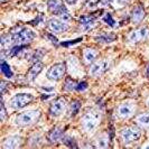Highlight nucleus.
Wrapping results in <instances>:
<instances>
[{"mask_svg":"<svg viewBox=\"0 0 149 149\" xmlns=\"http://www.w3.org/2000/svg\"><path fill=\"white\" fill-rule=\"evenodd\" d=\"M10 34L13 35L14 43H16L17 45H27V43L31 42L35 37V34L31 30L22 26L14 27L10 30Z\"/></svg>","mask_w":149,"mask_h":149,"instance_id":"nucleus-1","label":"nucleus"},{"mask_svg":"<svg viewBox=\"0 0 149 149\" xmlns=\"http://www.w3.org/2000/svg\"><path fill=\"white\" fill-rule=\"evenodd\" d=\"M40 117V112L38 110H28L19 113L16 117L15 123L17 126H30L36 123Z\"/></svg>","mask_w":149,"mask_h":149,"instance_id":"nucleus-2","label":"nucleus"},{"mask_svg":"<svg viewBox=\"0 0 149 149\" xmlns=\"http://www.w3.org/2000/svg\"><path fill=\"white\" fill-rule=\"evenodd\" d=\"M100 121V114L97 112L90 110L89 112H86L82 118V126L84 128V130L86 131H92L94 128L97 126Z\"/></svg>","mask_w":149,"mask_h":149,"instance_id":"nucleus-3","label":"nucleus"},{"mask_svg":"<svg viewBox=\"0 0 149 149\" xmlns=\"http://www.w3.org/2000/svg\"><path fill=\"white\" fill-rule=\"evenodd\" d=\"M140 136H141V130L136 126L125 128L120 131V137H121L122 141L126 143H130V142L138 140L140 138Z\"/></svg>","mask_w":149,"mask_h":149,"instance_id":"nucleus-4","label":"nucleus"},{"mask_svg":"<svg viewBox=\"0 0 149 149\" xmlns=\"http://www.w3.org/2000/svg\"><path fill=\"white\" fill-rule=\"evenodd\" d=\"M34 100V97L29 93H18L10 100V105L14 109H22Z\"/></svg>","mask_w":149,"mask_h":149,"instance_id":"nucleus-5","label":"nucleus"},{"mask_svg":"<svg viewBox=\"0 0 149 149\" xmlns=\"http://www.w3.org/2000/svg\"><path fill=\"white\" fill-rule=\"evenodd\" d=\"M66 72V65L65 63H57L54 64L53 66H51V68L47 72V77L52 81H58L61 80Z\"/></svg>","mask_w":149,"mask_h":149,"instance_id":"nucleus-6","label":"nucleus"},{"mask_svg":"<svg viewBox=\"0 0 149 149\" xmlns=\"http://www.w3.org/2000/svg\"><path fill=\"white\" fill-rule=\"evenodd\" d=\"M47 7L49 9V11L57 16H63L64 14L68 13L66 7L63 5L62 0H48L47 1Z\"/></svg>","mask_w":149,"mask_h":149,"instance_id":"nucleus-7","label":"nucleus"},{"mask_svg":"<svg viewBox=\"0 0 149 149\" xmlns=\"http://www.w3.org/2000/svg\"><path fill=\"white\" fill-rule=\"evenodd\" d=\"M109 66H110L109 61H100V62H97V63L92 65L91 70H90V74L92 75V76H100V75H102L103 73L107 72V70L109 68Z\"/></svg>","mask_w":149,"mask_h":149,"instance_id":"nucleus-8","label":"nucleus"},{"mask_svg":"<svg viewBox=\"0 0 149 149\" xmlns=\"http://www.w3.org/2000/svg\"><path fill=\"white\" fill-rule=\"evenodd\" d=\"M47 25H48V28L52 31H54V33H62V31H65L68 28L67 25L64 22V20H61V19H57V18L49 19Z\"/></svg>","mask_w":149,"mask_h":149,"instance_id":"nucleus-9","label":"nucleus"},{"mask_svg":"<svg viewBox=\"0 0 149 149\" xmlns=\"http://www.w3.org/2000/svg\"><path fill=\"white\" fill-rule=\"evenodd\" d=\"M64 109H65V101L60 97L52 103L51 108H49V114L52 117H58L63 113Z\"/></svg>","mask_w":149,"mask_h":149,"instance_id":"nucleus-10","label":"nucleus"},{"mask_svg":"<svg viewBox=\"0 0 149 149\" xmlns=\"http://www.w3.org/2000/svg\"><path fill=\"white\" fill-rule=\"evenodd\" d=\"M147 33H148L147 28H138V29H136L130 33V35H129V40L132 42V43L140 42L141 39H143V38L147 36Z\"/></svg>","mask_w":149,"mask_h":149,"instance_id":"nucleus-11","label":"nucleus"},{"mask_svg":"<svg viewBox=\"0 0 149 149\" xmlns=\"http://www.w3.org/2000/svg\"><path fill=\"white\" fill-rule=\"evenodd\" d=\"M43 68H44V64L40 63V62H36V63L29 68V71H28V73H27V80H28V81H34V79L42 72Z\"/></svg>","mask_w":149,"mask_h":149,"instance_id":"nucleus-12","label":"nucleus"},{"mask_svg":"<svg viewBox=\"0 0 149 149\" xmlns=\"http://www.w3.org/2000/svg\"><path fill=\"white\" fill-rule=\"evenodd\" d=\"M63 139V130L60 127L53 128L47 134V140L49 142H57Z\"/></svg>","mask_w":149,"mask_h":149,"instance_id":"nucleus-13","label":"nucleus"},{"mask_svg":"<svg viewBox=\"0 0 149 149\" xmlns=\"http://www.w3.org/2000/svg\"><path fill=\"white\" fill-rule=\"evenodd\" d=\"M145 18V10L141 5H138L132 9V13H131V19L134 22H140Z\"/></svg>","mask_w":149,"mask_h":149,"instance_id":"nucleus-14","label":"nucleus"},{"mask_svg":"<svg viewBox=\"0 0 149 149\" xmlns=\"http://www.w3.org/2000/svg\"><path fill=\"white\" fill-rule=\"evenodd\" d=\"M134 112V107L130 103H122L118 108V113L121 118H129L132 116Z\"/></svg>","mask_w":149,"mask_h":149,"instance_id":"nucleus-15","label":"nucleus"},{"mask_svg":"<svg viewBox=\"0 0 149 149\" xmlns=\"http://www.w3.org/2000/svg\"><path fill=\"white\" fill-rule=\"evenodd\" d=\"M97 57V52L94 48H85L83 51V58H84L86 64L93 63Z\"/></svg>","mask_w":149,"mask_h":149,"instance_id":"nucleus-16","label":"nucleus"},{"mask_svg":"<svg viewBox=\"0 0 149 149\" xmlns=\"http://www.w3.org/2000/svg\"><path fill=\"white\" fill-rule=\"evenodd\" d=\"M116 39H117V36L111 34V33H101L99 36L95 37V40L99 43H102V44H109Z\"/></svg>","mask_w":149,"mask_h":149,"instance_id":"nucleus-17","label":"nucleus"},{"mask_svg":"<svg viewBox=\"0 0 149 149\" xmlns=\"http://www.w3.org/2000/svg\"><path fill=\"white\" fill-rule=\"evenodd\" d=\"M79 20H80L81 25H82L85 29H89L91 27H93V24H94V20H95V16H93V15L81 16V17L79 18Z\"/></svg>","mask_w":149,"mask_h":149,"instance_id":"nucleus-18","label":"nucleus"},{"mask_svg":"<svg viewBox=\"0 0 149 149\" xmlns=\"http://www.w3.org/2000/svg\"><path fill=\"white\" fill-rule=\"evenodd\" d=\"M20 145V137H9L3 142V148H17Z\"/></svg>","mask_w":149,"mask_h":149,"instance_id":"nucleus-19","label":"nucleus"},{"mask_svg":"<svg viewBox=\"0 0 149 149\" xmlns=\"http://www.w3.org/2000/svg\"><path fill=\"white\" fill-rule=\"evenodd\" d=\"M80 109H81V102L79 100H73L70 104V116L71 117L76 116L80 111Z\"/></svg>","mask_w":149,"mask_h":149,"instance_id":"nucleus-20","label":"nucleus"},{"mask_svg":"<svg viewBox=\"0 0 149 149\" xmlns=\"http://www.w3.org/2000/svg\"><path fill=\"white\" fill-rule=\"evenodd\" d=\"M137 122L143 128H149V113H142L137 117Z\"/></svg>","mask_w":149,"mask_h":149,"instance_id":"nucleus-21","label":"nucleus"},{"mask_svg":"<svg viewBox=\"0 0 149 149\" xmlns=\"http://www.w3.org/2000/svg\"><path fill=\"white\" fill-rule=\"evenodd\" d=\"M1 72L5 74L6 77L8 79H10L11 76H13V72H11V68L9 66V64H8L7 62L5 60L1 61Z\"/></svg>","mask_w":149,"mask_h":149,"instance_id":"nucleus-22","label":"nucleus"},{"mask_svg":"<svg viewBox=\"0 0 149 149\" xmlns=\"http://www.w3.org/2000/svg\"><path fill=\"white\" fill-rule=\"evenodd\" d=\"M27 48H28L27 45H17V46L13 47V48L10 49V52L8 53V55H9V56H16V55L20 54L22 51H26Z\"/></svg>","mask_w":149,"mask_h":149,"instance_id":"nucleus-23","label":"nucleus"},{"mask_svg":"<svg viewBox=\"0 0 149 149\" xmlns=\"http://www.w3.org/2000/svg\"><path fill=\"white\" fill-rule=\"evenodd\" d=\"M14 43V38H13V35L11 34H3L1 36V45L3 47H7V46H10V45Z\"/></svg>","mask_w":149,"mask_h":149,"instance_id":"nucleus-24","label":"nucleus"},{"mask_svg":"<svg viewBox=\"0 0 149 149\" xmlns=\"http://www.w3.org/2000/svg\"><path fill=\"white\" fill-rule=\"evenodd\" d=\"M76 83L71 79V77H66L65 79V83H64V88H65V90L66 91H73V90H76Z\"/></svg>","mask_w":149,"mask_h":149,"instance_id":"nucleus-25","label":"nucleus"},{"mask_svg":"<svg viewBox=\"0 0 149 149\" xmlns=\"http://www.w3.org/2000/svg\"><path fill=\"white\" fill-rule=\"evenodd\" d=\"M63 142L65 143V145H67L68 147H72V148H77V145H76V142H75V140L72 138V137H68V136H66V137H63Z\"/></svg>","mask_w":149,"mask_h":149,"instance_id":"nucleus-26","label":"nucleus"},{"mask_svg":"<svg viewBox=\"0 0 149 149\" xmlns=\"http://www.w3.org/2000/svg\"><path fill=\"white\" fill-rule=\"evenodd\" d=\"M103 20H104L105 24H108L110 27H114L116 26V22H114V19L112 18V16L110 14H105L103 16Z\"/></svg>","mask_w":149,"mask_h":149,"instance_id":"nucleus-27","label":"nucleus"},{"mask_svg":"<svg viewBox=\"0 0 149 149\" xmlns=\"http://www.w3.org/2000/svg\"><path fill=\"white\" fill-rule=\"evenodd\" d=\"M80 42H82V37L76 38V39H73V40H66V42H62V43H61V45H62L63 47H68V46H72V45L77 44V43H80Z\"/></svg>","mask_w":149,"mask_h":149,"instance_id":"nucleus-28","label":"nucleus"},{"mask_svg":"<svg viewBox=\"0 0 149 149\" xmlns=\"http://www.w3.org/2000/svg\"><path fill=\"white\" fill-rule=\"evenodd\" d=\"M97 147H99V148H105V147H108V139L104 138V137L99 138L97 139Z\"/></svg>","mask_w":149,"mask_h":149,"instance_id":"nucleus-29","label":"nucleus"},{"mask_svg":"<svg viewBox=\"0 0 149 149\" xmlns=\"http://www.w3.org/2000/svg\"><path fill=\"white\" fill-rule=\"evenodd\" d=\"M43 55H44V54L40 52V51H37V52L34 53V55L31 56V58H30V60L33 61V62H35V63H36V62H38V61H39L40 58H42V57H43Z\"/></svg>","mask_w":149,"mask_h":149,"instance_id":"nucleus-30","label":"nucleus"},{"mask_svg":"<svg viewBox=\"0 0 149 149\" xmlns=\"http://www.w3.org/2000/svg\"><path fill=\"white\" fill-rule=\"evenodd\" d=\"M45 37L47 38V39H49V40H51V43H53L54 45L58 44V40H57V38L55 37V36H53L52 34H45Z\"/></svg>","mask_w":149,"mask_h":149,"instance_id":"nucleus-31","label":"nucleus"},{"mask_svg":"<svg viewBox=\"0 0 149 149\" xmlns=\"http://www.w3.org/2000/svg\"><path fill=\"white\" fill-rule=\"evenodd\" d=\"M86 88H88V83L86 82L77 83V85H76V91H84V90H86Z\"/></svg>","mask_w":149,"mask_h":149,"instance_id":"nucleus-32","label":"nucleus"},{"mask_svg":"<svg viewBox=\"0 0 149 149\" xmlns=\"http://www.w3.org/2000/svg\"><path fill=\"white\" fill-rule=\"evenodd\" d=\"M6 118V109H5V105H3V102H1V121H3Z\"/></svg>","mask_w":149,"mask_h":149,"instance_id":"nucleus-33","label":"nucleus"},{"mask_svg":"<svg viewBox=\"0 0 149 149\" xmlns=\"http://www.w3.org/2000/svg\"><path fill=\"white\" fill-rule=\"evenodd\" d=\"M7 85H10V84L7 83V82H5V81H2V82H1V93H2V94L5 93V91H6V89H7V88H6Z\"/></svg>","mask_w":149,"mask_h":149,"instance_id":"nucleus-34","label":"nucleus"},{"mask_svg":"<svg viewBox=\"0 0 149 149\" xmlns=\"http://www.w3.org/2000/svg\"><path fill=\"white\" fill-rule=\"evenodd\" d=\"M40 20H42V15H39V16H38L37 19H35L34 22H34V24H36V25H37V24H38L39 22H40Z\"/></svg>","mask_w":149,"mask_h":149,"instance_id":"nucleus-35","label":"nucleus"},{"mask_svg":"<svg viewBox=\"0 0 149 149\" xmlns=\"http://www.w3.org/2000/svg\"><path fill=\"white\" fill-rule=\"evenodd\" d=\"M110 1H111V0H100V3H103V5H108V3H110Z\"/></svg>","mask_w":149,"mask_h":149,"instance_id":"nucleus-36","label":"nucleus"},{"mask_svg":"<svg viewBox=\"0 0 149 149\" xmlns=\"http://www.w3.org/2000/svg\"><path fill=\"white\" fill-rule=\"evenodd\" d=\"M67 3H70V5H72V3H75L77 0H65Z\"/></svg>","mask_w":149,"mask_h":149,"instance_id":"nucleus-37","label":"nucleus"},{"mask_svg":"<svg viewBox=\"0 0 149 149\" xmlns=\"http://www.w3.org/2000/svg\"><path fill=\"white\" fill-rule=\"evenodd\" d=\"M48 97H49V95H43V97H42V99H43V100H47V99H48Z\"/></svg>","mask_w":149,"mask_h":149,"instance_id":"nucleus-38","label":"nucleus"},{"mask_svg":"<svg viewBox=\"0 0 149 149\" xmlns=\"http://www.w3.org/2000/svg\"><path fill=\"white\" fill-rule=\"evenodd\" d=\"M147 76L149 77V65H148V67H147Z\"/></svg>","mask_w":149,"mask_h":149,"instance_id":"nucleus-39","label":"nucleus"},{"mask_svg":"<svg viewBox=\"0 0 149 149\" xmlns=\"http://www.w3.org/2000/svg\"><path fill=\"white\" fill-rule=\"evenodd\" d=\"M2 1H3V0H2Z\"/></svg>","mask_w":149,"mask_h":149,"instance_id":"nucleus-40","label":"nucleus"}]
</instances>
